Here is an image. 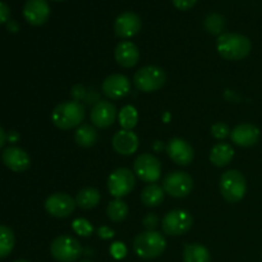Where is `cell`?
I'll use <instances>...</instances> for the list:
<instances>
[{"instance_id":"obj_9","label":"cell","mask_w":262,"mask_h":262,"mask_svg":"<svg viewBox=\"0 0 262 262\" xmlns=\"http://www.w3.org/2000/svg\"><path fill=\"white\" fill-rule=\"evenodd\" d=\"M133 171L145 183H156L161 178L160 160L152 154H141L135 160Z\"/></svg>"},{"instance_id":"obj_34","label":"cell","mask_w":262,"mask_h":262,"mask_svg":"<svg viewBox=\"0 0 262 262\" xmlns=\"http://www.w3.org/2000/svg\"><path fill=\"white\" fill-rule=\"evenodd\" d=\"M174 7L179 10H189L196 5L197 0H171Z\"/></svg>"},{"instance_id":"obj_24","label":"cell","mask_w":262,"mask_h":262,"mask_svg":"<svg viewBox=\"0 0 262 262\" xmlns=\"http://www.w3.org/2000/svg\"><path fill=\"white\" fill-rule=\"evenodd\" d=\"M183 262H211V255L205 246L191 243L184 247Z\"/></svg>"},{"instance_id":"obj_21","label":"cell","mask_w":262,"mask_h":262,"mask_svg":"<svg viewBox=\"0 0 262 262\" xmlns=\"http://www.w3.org/2000/svg\"><path fill=\"white\" fill-rule=\"evenodd\" d=\"M234 158V148L225 142H219L211 148L210 151V161L212 165L217 166V168H223L230 164V161Z\"/></svg>"},{"instance_id":"obj_30","label":"cell","mask_w":262,"mask_h":262,"mask_svg":"<svg viewBox=\"0 0 262 262\" xmlns=\"http://www.w3.org/2000/svg\"><path fill=\"white\" fill-rule=\"evenodd\" d=\"M72 229L76 234L81 235V237H90L94 232V228H92L91 223L87 219H83V217H78V219L73 220L72 223Z\"/></svg>"},{"instance_id":"obj_28","label":"cell","mask_w":262,"mask_h":262,"mask_svg":"<svg viewBox=\"0 0 262 262\" xmlns=\"http://www.w3.org/2000/svg\"><path fill=\"white\" fill-rule=\"evenodd\" d=\"M15 245L14 233L5 225H0V258H4L12 253Z\"/></svg>"},{"instance_id":"obj_27","label":"cell","mask_w":262,"mask_h":262,"mask_svg":"<svg viewBox=\"0 0 262 262\" xmlns=\"http://www.w3.org/2000/svg\"><path fill=\"white\" fill-rule=\"evenodd\" d=\"M118 120H119V124L122 127V129L132 130L137 125L138 122L137 109L135 106H132V105H125L124 107H122L119 114H118Z\"/></svg>"},{"instance_id":"obj_25","label":"cell","mask_w":262,"mask_h":262,"mask_svg":"<svg viewBox=\"0 0 262 262\" xmlns=\"http://www.w3.org/2000/svg\"><path fill=\"white\" fill-rule=\"evenodd\" d=\"M97 136L96 129L90 124H81L77 127L76 132H74V141L78 146L81 147H91L95 143L97 142Z\"/></svg>"},{"instance_id":"obj_6","label":"cell","mask_w":262,"mask_h":262,"mask_svg":"<svg viewBox=\"0 0 262 262\" xmlns=\"http://www.w3.org/2000/svg\"><path fill=\"white\" fill-rule=\"evenodd\" d=\"M82 246L71 235L56 237L50 245V253L59 262H74L81 257Z\"/></svg>"},{"instance_id":"obj_37","label":"cell","mask_w":262,"mask_h":262,"mask_svg":"<svg viewBox=\"0 0 262 262\" xmlns=\"http://www.w3.org/2000/svg\"><path fill=\"white\" fill-rule=\"evenodd\" d=\"M7 138H8L7 133H5L4 129H3V128L0 127V148H2L3 146H4V143L7 142Z\"/></svg>"},{"instance_id":"obj_26","label":"cell","mask_w":262,"mask_h":262,"mask_svg":"<svg viewBox=\"0 0 262 262\" xmlns=\"http://www.w3.org/2000/svg\"><path fill=\"white\" fill-rule=\"evenodd\" d=\"M106 214L112 222L122 223L127 219L128 214H129V207L122 199H115L107 205Z\"/></svg>"},{"instance_id":"obj_12","label":"cell","mask_w":262,"mask_h":262,"mask_svg":"<svg viewBox=\"0 0 262 262\" xmlns=\"http://www.w3.org/2000/svg\"><path fill=\"white\" fill-rule=\"evenodd\" d=\"M117 115L118 112L114 104L106 100H99L91 109L90 119L95 127L105 129L113 125V123L117 119Z\"/></svg>"},{"instance_id":"obj_40","label":"cell","mask_w":262,"mask_h":262,"mask_svg":"<svg viewBox=\"0 0 262 262\" xmlns=\"http://www.w3.org/2000/svg\"><path fill=\"white\" fill-rule=\"evenodd\" d=\"M79 262H92V261H90V260H82V261H79Z\"/></svg>"},{"instance_id":"obj_13","label":"cell","mask_w":262,"mask_h":262,"mask_svg":"<svg viewBox=\"0 0 262 262\" xmlns=\"http://www.w3.org/2000/svg\"><path fill=\"white\" fill-rule=\"evenodd\" d=\"M166 154L174 163L181 166H187L193 161V147L182 138H171L166 143Z\"/></svg>"},{"instance_id":"obj_39","label":"cell","mask_w":262,"mask_h":262,"mask_svg":"<svg viewBox=\"0 0 262 262\" xmlns=\"http://www.w3.org/2000/svg\"><path fill=\"white\" fill-rule=\"evenodd\" d=\"M14 262H30V261H27V260H23V258H20V260H17V261H14Z\"/></svg>"},{"instance_id":"obj_11","label":"cell","mask_w":262,"mask_h":262,"mask_svg":"<svg viewBox=\"0 0 262 262\" xmlns=\"http://www.w3.org/2000/svg\"><path fill=\"white\" fill-rule=\"evenodd\" d=\"M76 200L66 192H56L50 194L45 201V210L50 216L63 219L68 217L76 209Z\"/></svg>"},{"instance_id":"obj_31","label":"cell","mask_w":262,"mask_h":262,"mask_svg":"<svg viewBox=\"0 0 262 262\" xmlns=\"http://www.w3.org/2000/svg\"><path fill=\"white\" fill-rule=\"evenodd\" d=\"M211 135L216 140H225L228 136H230V129L225 123H215L211 127Z\"/></svg>"},{"instance_id":"obj_41","label":"cell","mask_w":262,"mask_h":262,"mask_svg":"<svg viewBox=\"0 0 262 262\" xmlns=\"http://www.w3.org/2000/svg\"><path fill=\"white\" fill-rule=\"evenodd\" d=\"M53 2H63V0H53Z\"/></svg>"},{"instance_id":"obj_7","label":"cell","mask_w":262,"mask_h":262,"mask_svg":"<svg viewBox=\"0 0 262 262\" xmlns=\"http://www.w3.org/2000/svg\"><path fill=\"white\" fill-rule=\"evenodd\" d=\"M136 177L128 168H118L107 178V191L115 199H123L133 191Z\"/></svg>"},{"instance_id":"obj_15","label":"cell","mask_w":262,"mask_h":262,"mask_svg":"<svg viewBox=\"0 0 262 262\" xmlns=\"http://www.w3.org/2000/svg\"><path fill=\"white\" fill-rule=\"evenodd\" d=\"M142 28V20L136 13L124 12L118 15L114 22L115 35L120 38H130Z\"/></svg>"},{"instance_id":"obj_1","label":"cell","mask_w":262,"mask_h":262,"mask_svg":"<svg viewBox=\"0 0 262 262\" xmlns=\"http://www.w3.org/2000/svg\"><path fill=\"white\" fill-rule=\"evenodd\" d=\"M216 50L225 60L238 61L247 58L252 50L251 40L245 35L225 32L217 37Z\"/></svg>"},{"instance_id":"obj_4","label":"cell","mask_w":262,"mask_h":262,"mask_svg":"<svg viewBox=\"0 0 262 262\" xmlns=\"http://www.w3.org/2000/svg\"><path fill=\"white\" fill-rule=\"evenodd\" d=\"M220 193L225 201L235 204L243 200L247 192V182L245 176L239 170H228L220 177L219 182Z\"/></svg>"},{"instance_id":"obj_10","label":"cell","mask_w":262,"mask_h":262,"mask_svg":"<svg viewBox=\"0 0 262 262\" xmlns=\"http://www.w3.org/2000/svg\"><path fill=\"white\" fill-rule=\"evenodd\" d=\"M163 189L174 199H183L193 189V179L184 171H170L164 177Z\"/></svg>"},{"instance_id":"obj_29","label":"cell","mask_w":262,"mask_h":262,"mask_svg":"<svg viewBox=\"0 0 262 262\" xmlns=\"http://www.w3.org/2000/svg\"><path fill=\"white\" fill-rule=\"evenodd\" d=\"M224 23V18L222 15L216 14V13H211L205 19V28L210 33H212V35H217V33H220L223 31Z\"/></svg>"},{"instance_id":"obj_38","label":"cell","mask_w":262,"mask_h":262,"mask_svg":"<svg viewBox=\"0 0 262 262\" xmlns=\"http://www.w3.org/2000/svg\"><path fill=\"white\" fill-rule=\"evenodd\" d=\"M8 138H9L10 141H15V140H18V135L15 132H10L9 136H8Z\"/></svg>"},{"instance_id":"obj_2","label":"cell","mask_w":262,"mask_h":262,"mask_svg":"<svg viewBox=\"0 0 262 262\" xmlns=\"http://www.w3.org/2000/svg\"><path fill=\"white\" fill-rule=\"evenodd\" d=\"M86 110L79 101H64L56 105L55 109L51 113V122L59 129H72L74 127H79L83 122Z\"/></svg>"},{"instance_id":"obj_32","label":"cell","mask_w":262,"mask_h":262,"mask_svg":"<svg viewBox=\"0 0 262 262\" xmlns=\"http://www.w3.org/2000/svg\"><path fill=\"white\" fill-rule=\"evenodd\" d=\"M110 253H112V256L114 258L120 260V258H124L125 255H127V247L124 246V243L115 242L110 247Z\"/></svg>"},{"instance_id":"obj_14","label":"cell","mask_w":262,"mask_h":262,"mask_svg":"<svg viewBox=\"0 0 262 262\" xmlns=\"http://www.w3.org/2000/svg\"><path fill=\"white\" fill-rule=\"evenodd\" d=\"M102 92L112 100H119L127 96L130 91V82L124 74H110L102 82Z\"/></svg>"},{"instance_id":"obj_18","label":"cell","mask_w":262,"mask_h":262,"mask_svg":"<svg viewBox=\"0 0 262 262\" xmlns=\"http://www.w3.org/2000/svg\"><path fill=\"white\" fill-rule=\"evenodd\" d=\"M260 129L251 123H242L230 130V140L239 147H252L260 140Z\"/></svg>"},{"instance_id":"obj_23","label":"cell","mask_w":262,"mask_h":262,"mask_svg":"<svg viewBox=\"0 0 262 262\" xmlns=\"http://www.w3.org/2000/svg\"><path fill=\"white\" fill-rule=\"evenodd\" d=\"M165 191L156 183L147 184L141 192V201L147 207H158L164 201Z\"/></svg>"},{"instance_id":"obj_33","label":"cell","mask_w":262,"mask_h":262,"mask_svg":"<svg viewBox=\"0 0 262 262\" xmlns=\"http://www.w3.org/2000/svg\"><path fill=\"white\" fill-rule=\"evenodd\" d=\"M142 222H143V227H145L147 230H155L156 228L159 227V224H160L159 217L156 216L155 214H151V212L143 217Z\"/></svg>"},{"instance_id":"obj_19","label":"cell","mask_w":262,"mask_h":262,"mask_svg":"<svg viewBox=\"0 0 262 262\" xmlns=\"http://www.w3.org/2000/svg\"><path fill=\"white\" fill-rule=\"evenodd\" d=\"M112 146L115 152L119 154V155L129 156L138 150L140 140H138L137 135L132 130L120 129L113 136Z\"/></svg>"},{"instance_id":"obj_3","label":"cell","mask_w":262,"mask_h":262,"mask_svg":"<svg viewBox=\"0 0 262 262\" xmlns=\"http://www.w3.org/2000/svg\"><path fill=\"white\" fill-rule=\"evenodd\" d=\"M166 248V241L163 234L156 230H146L136 235L133 241V251L143 260H154L163 255Z\"/></svg>"},{"instance_id":"obj_16","label":"cell","mask_w":262,"mask_h":262,"mask_svg":"<svg viewBox=\"0 0 262 262\" xmlns=\"http://www.w3.org/2000/svg\"><path fill=\"white\" fill-rule=\"evenodd\" d=\"M25 19L31 26H42L50 17V7L46 0H27L23 7Z\"/></svg>"},{"instance_id":"obj_36","label":"cell","mask_w":262,"mask_h":262,"mask_svg":"<svg viewBox=\"0 0 262 262\" xmlns=\"http://www.w3.org/2000/svg\"><path fill=\"white\" fill-rule=\"evenodd\" d=\"M97 234H99V237L101 238V239H112L113 237H114V230L112 229V228L109 227H100L99 229H97Z\"/></svg>"},{"instance_id":"obj_17","label":"cell","mask_w":262,"mask_h":262,"mask_svg":"<svg viewBox=\"0 0 262 262\" xmlns=\"http://www.w3.org/2000/svg\"><path fill=\"white\" fill-rule=\"evenodd\" d=\"M2 160L7 168L15 173L26 171L31 165V159L28 154L17 146H10L5 148L2 154Z\"/></svg>"},{"instance_id":"obj_8","label":"cell","mask_w":262,"mask_h":262,"mask_svg":"<svg viewBox=\"0 0 262 262\" xmlns=\"http://www.w3.org/2000/svg\"><path fill=\"white\" fill-rule=\"evenodd\" d=\"M193 225V216L187 210L176 209L169 211L163 217L161 227L163 232L168 235H183L189 232Z\"/></svg>"},{"instance_id":"obj_35","label":"cell","mask_w":262,"mask_h":262,"mask_svg":"<svg viewBox=\"0 0 262 262\" xmlns=\"http://www.w3.org/2000/svg\"><path fill=\"white\" fill-rule=\"evenodd\" d=\"M10 18V8L5 3L0 2V25L8 22Z\"/></svg>"},{"instance_id":"obj_5","label":"cell","mask_w":262,"mask_h":262,"mask_svg":"<svg viewBox=\"0 0 262 262\" xmlns=\"http://www.w3.org/2000/svg\"><path fill=\"white\" fill-rule=\"evenodd\" d=\"M166 74L163 68L156 66H147L138 69L133 76V84L141 92H155L164 86Z\"/></svg>"},{"instance_id":"obj_22","label":"cell","mask_w":262,"mask_h":262,"mask_svg":"<svg viewBox=\"0 0 262 262\" xmlns=\"http://www.w3.org/2000/svg\"><path fill=\"white\" fill-rule=\"evenodd\" d=\"M74 200H76L77 206H79L81 209L91 210L100 204L101 193L99 192V189L94 188V187H84L77 193Z\"/></svg>"},{"instance_id":"obj_20","label":"cell","mask_w":262,"mask_h":262,"mask_svg":"<svg viewBox=\"0 0 262 262\" xmlns=\"http://www.w3.org/2000/svg\"><path fill=\"white\" fill-rule=\"evenodd\" d=\"M117 63L123 68H133L140 61V50L132 41H120L114 50Z\"/></svg>"}]
</instances>
